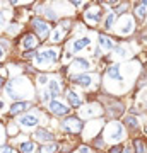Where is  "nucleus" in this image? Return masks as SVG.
<instances>
[{"label":"nucleus","mask_w":147,"mask_h":153,"mask_svg":"<svg viewBox=\"0 0 147 153\" xmlns=\"http://www.w3.org/2000/svg\"><path fill=\"white\" fill-rule=\"evenodd\" d=\"M104 136H106V140L118 145V141H121L125 138V129L118 121H111V123H108L106 129H104Z\"/></svg>","instance_id":"nucleus-3"},{"label":"nucleus","mask_w":147,"mask_h":153,"mask_svg":"<svg viewBox=\"0 0 147 153\" xmlns=\"http://www.w3.org/2000/svg\"><path fill=\"white\" fill-rule=\"evenodd\" d=\"M48 92L51 94L53 97L62 92V82H58V78H51L48 82Z\"/></svg>","instance_id":"nucleus-16"},{"label":"nucleus","mask_w":147,"mask_h":153,"mask_svg":"<svg viewBox=\"0 0 147 153\" xmlns=\"http://www.w3.org/2000/svg\"><path fill=\"white\" fill-rule=\"evenodd\" d=\"M101 7L98 5H87V10L86 14H84V21L87 22V24H91V26H96V24H99L101 22Z\"/></svg>","instance_id":"nucleus-7"},{"label":"nucleus","mask_w":147,"mask_h":153,"mask_svg":"<svg viewBox=\"0 0 147 153\" xmlns=\"http://www.w3.org/2000/svg\"><path fill=\"white\" fill-rule=\"evenodd\" d=\"M19 152L21 153H34L36 152V145H34V141H24V143H21Z\"/></svg>","instance_id":"nucleus-20"},{"label":"nucleus","mask_w":147,"mask_h":153,"mask_svg":"<svg viewBox=\"0 0 147 153\" xmlns=\"http://www.w3.org/2000/svg\"><path fill=\"white\" fill-rule=\"evenodd\" d=\"M50 111H51L55 116H60V117H63V116H67L70 112L69 105H65L63 102H60V100H51V102H50Z\"/></svg>","instance_id":"nucleus-10"},{"label":"nucleus","mask_w":147,"mask_h":153,"mask_svg":"<svg viewBox=\"0 0 147 153\" xmlns=\"http://www.w3.org/2000/svg\"><path fill=\"white\" fill-rule=\"evenodd\" d=\"M48 80H50V76L46 75V73H43V75L38 76V83H39V85H46V83H48Z\"/></svg>","instance_id":"nucleus-27"},{"label":"nucleus","mask_w":147,"mask_h":153,"mask_svg":"<svg viewBox=\"0 0 147 153\" xmlns=\"http://www.w3.org/2000/svg\"><path fill=\"white\" fill-rule=\"evenodd\" d=\"M57 143H48V145H43V146H41V150H39V152L41 153H55L57 152Z\"/></svg>","instance_id":"nucleus-24"},{"label":"nucleus","mask_w":147,"mask_h":153,"mask_svg":"<svg viewBox=\"0 0 147 153\" xmlns=\"http://www.w3.org/2000/svg\"><path fill=\"white\" fill-rule=\"evenodd\" d=\"M123 148H121V145H113V146L109 148V153H120Z\"/></svg>","instance_id":"nucleus-29"},{"label":"nucleus","mask_w":147,"mask_h":153,"mask_svg":"<svg viewBox=\"0 0 147 153\" xmlns=\"http://www.w3.org/2000/svg\"><path fill=\"white\" fill-rule=\"evenodd\" d=\"M99 138H101V136H98V140L94 141V145H96L98 148H103L104 146V140H99Z\"/></svg>","instance_id":"nucleus-31"},{"label":"nucleus","mask_w":147,"mask_h":153,"mask_svg":"<svg viewBox=\"0 0 147 153\" xmlns=\"http://www.w3.org/2000/svg\"><path fill=\"white\" fill-rule=\"evenodd\" d=\"M29 105H31V102H24V100H21V102H14L9 112H11V116L22 114V112H24V111H26L27 107H29Z\"/></svg>","instance_id":"nucleus-13"},{"label":"nucleus","mask_w":147,"mask_h":153,"mask_svg":"<svg viewBox=\"0 0 147 153\" xmlns=\"http://www.w3.org/2000/svg\"><path fill=\"white\" fill-rule=\"evenodd\" d=\"M4 58V49H2V46H0V60Z\"/></svg>","instance_id":"nucleus-38"},{"label":"nucleus","mask_w":147,"mask_h":153,"mask_svg":"<svg viewBox=\"0 0 147 153\" xmlns=\"http://www.w3.org/2000/svg\"><path fill=\"white\" fill-rule=\"evenodd\" d=\"M115 29H116V33L118 34H123V36H127V34H132L133 33V29H135V22H133V19H132V16H128V14H123V16L116 21V24H115Z\"/></svg>","instance_id":"nucleus-4"},{"label":"nucleus","mask_w":147,"mask_h":153,"mask_svg":"<svg viewBox=\"0 0 147 153\" xmlns=\"http://www.w3.org/2000/svg\"><path fill=\"white\" fill-rule=\"evenodd\" d=\"M116 21H118V16L115 14V12H109L108 17H106V22H104V26H106V29H111L116 24Z\"/></svg>","instance_id":"nucleus-22"},{"label":"nucleus","mask_w":147,"mask_h":153,"mask_svg":"<svg viewBox=\"0 0 147 153\" xmlns=\"http://www.w3.org/2000/svg\"><path fill=\"white\" fill-rule=\"evenodd\" d=\"M34 140H38V141H51L53 140V134L41 128V129H38V131L34 133Z\"/></svg>","instance_id":"nucleus-18"},{"label":"nucleus","mask_w":147,"mask_h":153,"mask_svg":"<svg viewBox=\"0 0 147 153\" xmlns=\"http://www.w3.org/2000/svg\"><path fill=\"white\" fill-rule=\"evenodd\" d=\"M9 16H11L9 10H0V26H5L9 21Z\"/></svg>","instance_id":"nucleus-25"},{"label":"nucleus","mask_w":147,"mask_h":153,"mask_svg":"<svg viewBox=\"0 0 147 153\" xmlns=\"http://www.w3.org/2000/svg\"><path fill=\"white\" fill-rule=\"evenodd\" d=\"M67 100H69V104L74 105V107H79V105L82 104L79 94H75L74 90H67Z\"/></svg>","instance_id":"nucleus-19"},{"label":"nucleus","mask_w":147,"mask_h":153,"mask_svg":"<svg viewBox=\"0 0 147 153\" xmlns=\"http://www.w3.org/2000/svg\"><path fill=\"white\" fill-rule=\"evenodd\" d=\"M133 152H135V150H133L132 146H127L125 150H123V153H133Z\"/></svg>","instance_id":"nucleus-35"},{"label":"nucleus","mask_w":147,"mask_h":153,"mask_svg":"<svg viewBox=\"0 0 147 153\" xmlns=\"http://www.w3.org/2000/svg\"><path fill=\"white\" fill-rule=\"evenodd\" d=\"M4 109V102H2V100H0V111Z\"/></svg>","instance_id":"nucleus-39"},{"label":"nucleus","mask_w":147,"mask_h":153,"mask_svg":"<svg viewBox=\"0 0 147 153\" xmlns=\"http://www.w3.org/2000/svg\"><path fill=\"white\" fill-rule=\"evenodd\" d=\"M16 131H17V124H11V126H9V133H11V134H16Z\"/></svg>","instance_id":"nucleus-32"},{"label":"nucleus","mask_w":147,"mask_h":153,"mask_svg":"<svg viewBox=\"0 0 147 153\" xmlns=\"http://www.w3.org/2000/svg\"><path fill=\"white\" fill-rule=\"evenodd\" d=\"M58 61V49L55 46H50V48H44L38 53V56L34 58V63L38 66H50Z\"/></svg>","instance_id":"nucleus-2"},{"label":"nucleus","mask_w":147,"mask_h":153,"mask_svg":"<svg viewBox=\"0 0 147 153\" xmlns=\"http://www.w3.org/2000/svg\"><path fill=\"white\" fill-rule=\"evenodd\" d=\"M0 153H14L11 146H0Z\"/></svg>","instance_id":"nucleus-30"},{"label":"nucleus","mask_w":147,"mask_h":153,"mask_svg":"<svg viewBox=\"0 0 147 153\" xmlns=\"http://www.w3.org/2000/svg\"><path fill=\"white\" fill-rule=\"evenodd\" d=\"M96 73H81V75L72 76V82L81 85V87H91L93 85V80L96 78Z\"/></svg>","instance_id":"nucleus-9"},{"label":"nucleus","mask_w":147,"mask_h":153,"mask_svg":"<svg viewBox=\"0 0 147 153\" xmlns=\"http://www.w3.org/2000/svg\"><path fill=\"white\" fill-rule=\"evenodd\" d=\"M106 75H108V78H111V80H121V73H120V65L116 63V65H111L106 70Z\"/></svg>","instance_id":"nucleus-17"},{"label":"nucleus","mask_w":147,"mask_h":153,"mask_svg":"<svg viewBox=\"0 0 147 153\" xmlns=\"http://www.w3.org/2000/svg\"><path fill=\"white\" fill-rule=\"evenodd\" d=\"M145 133H147V124H145Z\"/></svg>","instance_id":"nucleus-40"},{"label":"nucleus","mask_w":147,"mask_h":153,"mask_svg":"<svg viewBox=\"0 0 147 153\" xmlns=\"http://www.w3.org/2000/svg\"><path fill=\"white\" fill-rule=\"evenodd\" d=\"M79 153H91V148L89 146H81L79 148Z\"/></svg>","instance_id":"nucleus-33"},{"label":"nucleus","mask_w":147,"mask_h":153,"mask_svg":"<svg viewBox=\"0 0 147 153\" xmlns=\"http://www.w3.org/2000/svg\"><path fill=\"white\" fill-rule=\"evenodd\" d=\"M125 126L130 129V131H133V129L139 128V121H137L135 116H127L125 117Z\"/></svg>","instance_id":"nucleus-21"},{"label":"nucleus","mask_w":147,"mask_h":153,"mask_svg":"<svg viewBox=\"0 0 147 153\" xmlns=\"http://www.w3.org/2000/svg\"><path fill=\"white\" fill-rule=\"evenodd\" d=\"M4 85H5V78H4V76H0V88L4 87Z\"/></svg>","instance_id":"nucleus-37"},{"label":"nucleus","mask_w":147,"mask_h":153,"mask_svg":"<svg viewBox=\"0 0 147 153\" xmlns=\"http://www.w3.org/2000/svg\"><path fill=\"white\" fill-rule=\"evenodd\" d=\"M62 128L65 129L67 133H81L82 128H84V124H82V121L79 119V117H74V116H70V117H67L63 123H62Z\"/></svg>","instance_id":"nucleus-8"},{"label":"nucleus","mask_w":147,"mask_h":153,"mask_svg":"<svg viewBox=\"0 0 147 153\" xmlns=\"http://www.w3.org/2000/svg\"><path fill=\"white\" fill-rule=\"evenodd\" d=\"M36 56H38L36 51H26V53L22 55V58H24V60H33V58H36Z\"/></svg>","instance_id":"nucleus-28"},{"label":"nucleus","mask_w":147,"mask_h":153,"mask_svg":"<svg viewBox=\"0 0 147 153\" xmlns=\"http://www.w3.org/2000/svg\"><path fill=\"white\" fill-rule=\"evenodd\" d=\"M39 44V41H38V38L34 36L33 33H29V34H26L24 38H22V48L24 49H29V51H34V48Z\"/></svg>","instance_id":"nucleus-12"},{"label":"nucleus","mask_w":147,"mask_h":153,"mask_svg":"<svg viewBox=\"0 0 147 153\" xmlns=\"http://www.w3.org/2000/svg\"><path fill=\"white\" fill-rule=\"evenodd\" d=\"M39 124V114L38 112H27L19 117L17 126H21L22 129H34Z\"/></svg>","instance_id":"nucleus-5"},{"label":"nucleus","mask_w":147,"mask_h":153,"mask_svg":"<svg viewBox=\"0 0 147 153\" xmlns=\"http://www.w3.org/2000/svg\"><path fill=\"white\" fill-rule=\"evenodd\" d=\"M70 5L72 7H79L81 5V0H74V2H70Z\"/></svg>","instance_id":"nucleus-36"},{"label":"nucleus","mask_w":147,"mask_h":153,"mask_svg":"<svg viewBox=\"0 0 147 153\" xmlns=\"http://www.w3.org/2000/svg\"><path fill=\"white\" fill-rule=\"evenodd\" d=\"M99 48L106 49V51H111V49L116 48V44H115V41L111 38L104 36V34H99Z\"/></svg>","instance_id":"nucleus-14"},{"label":"nucleus","mask_w":147,"mask_h":153,"mask_svg":"<svg viewBox=\"0 0 147 153\" xmlns=\"http://www.w3.org/2000/svg\"><path fill=\"white\" fill-rule=\"evenodd\" d=\"M133 146H135V153H145V143L142 138H137L133 141Z\"/></svg>","instance_id":"nucleus-23"},{"label":"nucleus","mask_w":147,"mask_h":153,"mask_svg":"<svg viewBox=\"0 0 147 153\" xmlns=\"http://www.w3.org/2000/svg\"><path fill=\"white\" fill-rule=\"evenodd\" d=\"M11 85L12 87H17V90H12V88H7V87H5V90L14 100H17V102H21L24 97H29V95L34 92L33 85L27 82L26 78H22V76L21 78H14V80L11 82Z\"/></svg>","instance_id":"nucleus-1"},{"label":"nucleus","mask_w":147,"mask_h":153,"mask_svg":"<svg viewBox=\"0 0 147 153\" xmlns=\"http://www.w3.org/2000/svg\"><path fill=\"white\" fill-rule=\"evenodd\" d=\"M89 44H91V39H89V38H81V39H77V41H74V43H72L70 51H72V53H77V51H81V49L87 48Z\"/></svg>","instance_id":"nucleus-15"},{"label":"nucleus","mask_w":147,"mask_h":153,"mask_svg":"<svg viewBox=\"0 0 147 153\" xmlns=\"http://www.w3.org/2000/svg\"><path fill=\"white\" fill-rule=\"evenodd\" d=\"M89 66H91V63L87 58H74L69 68H70V71H86L89 70Z\"/></svg>","instance_id":"nucleus-11"},{"label":"nucleus","mask_w":147,"mask_h":153,"mask_svg":"<svg viewBox=\"0 0 147 153\" xmlns=\"http://www.w3.org/2000/svg\"><path fill=\"white\" fill-rule=\"evenodd\" d=\"M43 12H44V17H48V19H57V14L51 10V7H43Z\"/></svg>","instance_id":"nucleus-26"},{"label":"nucleus","mask_w":147,"mask_h":153,"mask_svg":"<svg viewBox=\"0 0 147 153\" xmlns=\"http://www.w3.org/2000/svg\"><path fill=\"white\" fill-rule=\"evenodd\" d=\"M31 26H33L34 33L38 34L41 39H46L50 36V31H51V27H50V24L46 21H43V19H39V17H34L33 21H31Z\"/></svg>","instance_id":"nucleus-6"},{"label":"nucleus","mask_w":147,"mask_h":153,"mask_svg":"<svg viewBox=\"0 0 147 153\" xmlns=\"http://www.w3.org/2000/svg\"><path fill=\"white\" fill-rule=\"evenodd\" d=\"M4 143V128H2V124H0V145Z\"/></svg>","instance_id":"nucleus-34"}]
</instances>
